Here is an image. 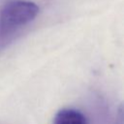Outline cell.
Here are the masks:
<instances>
[{
	"label": "cell",
	"mask_w": 124,
	"mask_h": 124,
	"mask_svg": "<svg viewBox=\"0 0 124 124\" xmlns=\"http://www.w3.org/2000/svg\"><path fill=\"white\" fill-rule=\"evenodd\" d=\"M115 124H122V108H121V106L119 107L118 111H117V113H116Z\"/></svg>",
	"instance_id": "3957f363"
},
{
	"label": "cell",
	"mask_w": 124,
	"mask_h": 124,
	"mask_svg": "<svg viewBox=\"0 0 124 124\" xmlns=\"http://www.w3.org/2000/svg\"><path fill=\"white\" fill-rule=\"evenodd\" d=\"M39 7L29 1H14L0 10V43L6 42L39 14Z\"/></svg>",
	"instance_id": "6da1fadb"
},
{
	"label": "cell",
	"mask_w": 124,
	"mask_h": 124,
	"mask_svg": "<svg viewBox=\"0 0 124 124\" xmlns=\"http://www.w3.org/2000/svg\"><path fill=\"white\" fill-rule=\"evenodd\" d=\"M51 124H88L85 115L74 108H63L53 117Z\"/></svg>",
	"instance_id": "7a4b0ae2"
}]
</instances>
